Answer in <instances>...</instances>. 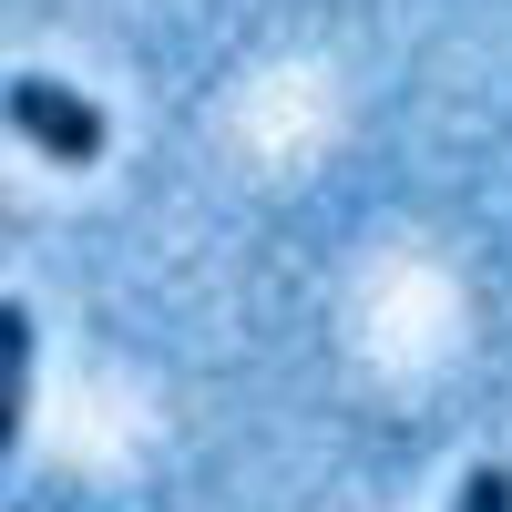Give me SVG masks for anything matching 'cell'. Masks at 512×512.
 <instances>
[{
	"mask_svg": "<svg viewBox=\"0 0 512 512\" xmlns=\"http://www.w3.org/2000/svg\"><path fill=\"white\" fill-rule=\"evenodd\" d=\"M0 123L21 144H41V164H103V144H113V113L93 93H72L62 72H11L0 82Z\"/></svg>",
	"mask_w": 512,
	"mask_h": 512,
	"instance_id": "obj_1",
	"label": "cell"
},
{
	"mask_svg": "<svg viewBox=\"0 0 512 512\" xmlns=\"http://www.w3.org/2000/svg\"><path fill=\"white\" fill-rule=\"evenodd\" d=\"M21 390H31V308L0 297V461L21 441Z\"/></svg>",
	"mask_w": 512,
	"mask_h": 512,
	"instance_id": "obj_2",
	"label": "cell"
},
{
	"mask_svg": "<svg viewBox=\"0 0 512 512\" xmlns=\"http://www.w3.org/2000/svg\"><path fill=\"white\" fill-rule=\"evenodd\" d=\"M451 512H512V472H502V461H482V472H461Z\"/></svg>",
	"mask_w": 512,
	"mask_h": 512,
	"instance_id": "obj_3",
	"label": "cell"
}]
</instances>
